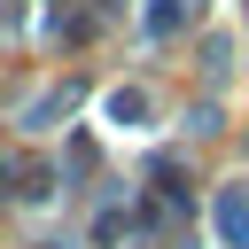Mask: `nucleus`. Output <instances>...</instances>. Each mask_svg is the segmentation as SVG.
<instances>
[{
  "mask_svg": "<svg viewBox=\"0 0 249 249\" xmlns=\"http://www.w3.org/2000/svg\"><path fill=\"white\" fill-rule=\"evenodd\" d=\"M109 117H117V124H148V93H140V86H117V93H109Z\"/></svg>",
  "mask_w": 249,
  "mask_h": 249,
  "instance_id": "obj_4",
  "label": "nucleus"
},
{
  "mask_svg": "<svg viewBox=\"0 0 249 249\" xmlns=\"http://www.w3.org/2000/svg\"><path fill=\"white\" fill-rule=\"evenodd\" d=\"M78 101H86L78 86H54V93H39V101H23V124H31V132H47V124H54V117H70Z\"/></svg>",
  "mask_w": 249,
  "mask_h": 249,
  "instance_id": "obj_1",
  "label": "nucleus"
},
{
  "mask_svg": "<svg viewBox=\"0 0 249 249\" xmlns=\"http://www.w3.org/2000/svg\"><path fill=\"white\" fill-rule=\"evenodd\" d=\"M124 226H132V218H124V202H109V210L93 218V249H117V241H124Z\"/></svg>",
  "mask_w": 249,
  "mask_h": 249,
  "instance_id": "obj_5",
  "label": "nucleus"
},
{
  "mask_svg": "<svg viewBox=\"0 0 249 249\" xmlns=\"http://www.w3.org/2000/svg\"><path fill=\"white\" fill-rule=\"evenodd\" d=\"M218 233H226V249H249V195L241 187L218 195Z\"/></svg>",
  "mask_w": 249,
  "mask_h": 249,
  "instance_id": "obj_2",
  "label": "nucleus"
},
{
  "mask_svg": "<svg viewBox=\"0 0 249 249\" xmlns=\"http://www.w3.org/2000/svg\"><path fill=\"white\" fill-rule=\"evenodd\" d=\"M31 249H62V241H31Z\"/></svg>",
  "mask_w": 249,
  "mask_h": 249,
  "instance_id": "obj_8",
  "label": "nucleus"
},
{
  "mask_svg": "<svg viewBox=\"0 0 249 249\" xmlns=\"http://www.w3.org/2000/svg\"><path fill=\"white\" fill-rule=\"evenodd\" d=\"M8 179H16V163H8V156H0V195H8Z\"/></svg>",
  "mask_w": 249,
  "mask_h": 249,
  "instance_id": "obj_7",
  "label": "nucleus"
},
{
  "mask_svg": "<svg viewBox=\"0 0 249 249\" xmlns=\"http://www.w3.org/2000/svg\"><path fill=\"white\" fill-rule=\"evenodd\" d=\"M226 62H233V39H210V47H202V70H210V78H218V70H226Z\"/></svg>",
  "mask_w": 249,
  "mask_h": 249,
  "instance_id": "obj_6",
  "label": "nucleus"
},
{
  "mask_svg": "<svg viewBox=\"0 0 249 249\" xmlns=\"http://www.w3.org/2000/svg\"><path fill=\"white\" fill-rule=\"evenodd\" d=\"M187 16H195V0H148V39H171Z\"/></svg>",
  "mask_w": 249,
  "mask_h": 249,
  "instance_id": "obj_3",
  "label": "nucleus"
}]
</instances>
